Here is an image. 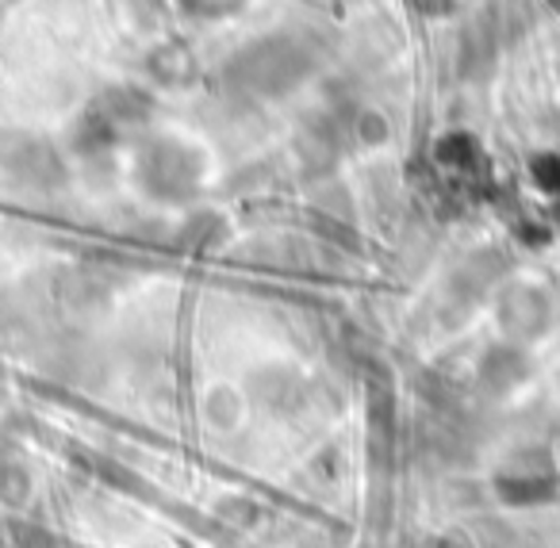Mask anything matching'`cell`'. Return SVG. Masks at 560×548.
Returning a JSON list of instances; mask_svg holds the SVG:
<instances>
[{"label": "cell", "mask_w": 560, "mask_h": 548, "mask_svg": "<svg viewBox=\"0 0 560 548\" xmlns=\"http://www.w3.org/2000/svg\"><path fill=\"white\" fill-rule=\"evenodd\" d=\"M158 101L142 85H108L73 116L66 131V150L85 162L116 154L124 142H135L154 124Z\"/></svg>", "instance_id": "cell-2"}, {"label": "cell", "mask_w": 560, "mask_h": 548, "mask_svg": "<svg viewBox=\"0 0 560 548\" xmlns=\"http://www.w3.org/2000/svg\"><path fill=\"white\" fill-rule=\"evenodd\" d=\"M0 170L24 193H58L70 180L66 154L50 139H16L9 150H0Z\"/></svg>", "instance_id": "cell-5"}, {"label": "cell", "mask_w": 560, "mask_h": 548, "mask_svg": "<svg viewBox=\"0 0 560 548\" xmlns=\"http://www.w3.org/2000/svg\"><path fill=\"white\" fill-rule=\"evenodd\" d=\"M147 73L165 89H185V85H192V81H196L200 62H196V50L188 47L185 39L170 35V39H162V43H154V47H150Z\"/></svg>", "instance_id": "cell-6"}, {"label": "cell", "mask_w": 560, "mask_h": 548, "mask_svg": "<svg viewBox=\"0 0 560 548\" xmlns=\"http://www.w3.org/2000/svg\"><path fill=\"white\" fill-rule=\"evenodd\" d=\"M223 231H226V223L215 215V211H192L185 231H180V238H185L188 249H208V246H215V238Z\"/></svg>", "instance_id": "cell-11"}, {"label": "cell", "mask_w": 560, "mask_h": 548, "mask_svg": "<svg viewBox=\"0 0 560 548\" xmlns=\"http://www.w3.org/2000/svg\"><path fill=\"white\" fill-rule=\"evenodd\" d=\"M545 318H549V303H545L541 288L518 284L499 300V323L511 338H534L541 334Z\"/></svg>", "instance_id": "cell-7"}, {"label": "cell", "mask_w": 560, "mask_h": 548, "mask_svg": "<svg viewBox=\"0 0 560 548\" xmlns=\"http://www.w3.org/2000/svg\"><path fill=\"white\" fill-rule=\"evenodd\" d=\"M188 20H200V24H219V20H231L246 9L249 0H173Z\"/></svg>", "instance_id": "cell-10"}, {"label": "cell", "mask_w": 560, "mask_h": 548, "mask_svg": "<svg viewBox=\"0 0 560 548\" xmlns=\"http://www.w3.org/2000/svg\"><path fill=\"white\" fill-rule=\"evenodd\" d=\"M415 9H419L422 16H430V20H445V16H453V12L460 9V0H415Z\"/></svg>", "instance_id": "cell-13"}, {"label": "cell", "mask_w": 560, "mask_h": 548, "mask_svg": "<svg viewBox=\"0 0 560 548\" xmlns=\"http://www.w3.org/2000/svg\"><path fill=\"white\" fill-rule=\"evenodd\" d=\"M506 47L503 20L495 0L480 4L457 32V78L468 85H488L499 70V50Z\"/></svg>", "instance_id": "cell-4"}, {"label": "cell", "mask_w": 560, "mask_h": 548, "mask_svg": "<svg viewBox=\"0 0 560 548\" xmlns=\"http://www.w3.org/2000/svg\"><path fill=\"white\" fill-rule=\"evenodd\" d=\"M0 16H4V12H0Z\"/></svg>", "instance_id": "cell-14"}, {"label": "cell", "mask_w": 560, "mask_h": 548, "mask_svg": "<svg viewBox=\"0 0 560 548\" xmlns=\"http://www.w3.org/2000/svg\"><path fill=\"white\" fill-rule=\"evenodd\" d=\"M315 70H319V43L307 32L284 27L242 43L226 58L223 85L242 101H277L296 93L307 78H315Z\"/></svg>", "instance_id": "cell-1"}, {"label": "cell", "mask_w": 560, "mask_h": 548, "mask_svg": "<svg viewBox=\"0 0 560 548\" xmlns=\"http://www.w3.org/2000/svg\"><path fill=\"white\" fill-rule=\"evenodd\" d=\"M131 177L154 203H188L203 188V154L177 135H142L131 142Z\"/></svg>", "instance_id": "cell-3"}, {"label": "cell", "mask_w": 560, "mask_h": 548, "mask_svg": "<svg viewBox=\"0 0 560 548\" xmlns=\"http://www.w3.org/2000/svg\"><path fill=\"white\" fill-rule=\"evenodd\" d=\"M346 135L353 142H361V147H384L392 135V124L376 108H350L346 112Z\"/></svg>", "instance_id": "cell-9"}, {"label": "cell", "mask_w": 560, "mask_h": 548, "mask_svg": "<svg viewBox=\"0 0 560 548\" xmlns=\"http://www.w3.org/2000/svg\"><path fill=\"white\" fill-rule=\"evenodd\" d=\"M165 4H170V0H124V9L131 12L139 27H158V24H162Z\"/></svg>", "instance_id": "cell-12"}, {"label": "cell", "mask_w": 560, "mask_h": 548, "mask_svg": "<svg viewBox=\"0 0 560 548\" xmlns=\"http://www.w3.org/2000/svg\"><path fill=\"white\" fill-rule=\"evenodd\" d=\"M522 376H526V353L514 346H495L488 349V357H483L480 364V384L488 387V392L503 395L511 392L514 384H522Z\"/></svg>", "instance_id": "cell-8"}]
</instances>
